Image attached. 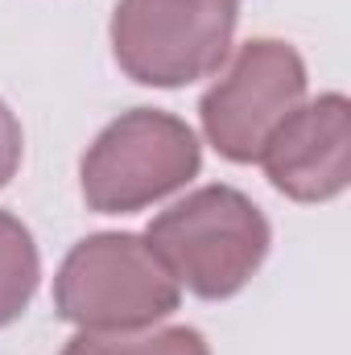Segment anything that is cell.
I'll list each match as a JSON object with an SVG mask.
<instances>
[{
    "instance_id": "obj_7",
    "label": "cell",
    "mask_w": 351,
    "mask_h": 355,
    "mask_svg": "<svg viewBox=\"0 0 351 355\" xmlns=\"http://www.w3.org/2000/svg\"><path fill=\"white\" fill-rule=\"evenodd\" d=\"M37 277H42V265H37V244L29 236V227L0 211V327L17 322L37 289Z\"/></svg>"
},
{
    "instance_id": "obj_4",
    "label": "cell",
    "mask_w": 351,
    "mask_h": 355,
    "mask_svg": "<svg viewBox=\"0 0 351 355\" xmlns=\"http://www.w3.org/2000/svg\"><path fill=\"white\" fill-rule=\"evenodd\" d=\"M198 137L170 112L132 107L112 120L83 157V198L99 215L141 211L198 174Z\"/></svg>"
},
{
    "instance_id": "obj_9",
    "label": "cell",
    "mask_w": 351,
    "mask_h": 355,
    "mask_svg": "<svg viewBox=\"0 0 351 355\" xmlns=\"http://www.w3.org/2000/svg\"><path fill=\"white\" fill-rule=\"evenodd\" d=\"M21 124H17V116L8 112V103L0 99V186H8V178L17 174V166H21Z\"/></svg>"
},
{
    "instance_id": "obj_6",
    "label": "cell",
    "mask_w": 351,
    "mask_h": 355,
    "mask_svg": "<svg viewBox=\"0 0 351 355\" xmlns=\"http://www.w3.org/2000/svg\"><path fill=\"white\" fill-rule=\"evenodd\" d=\"M268 182L298 202L343 194L351 174V107L343 95H323L298 107L257 157Z\"/></svg>"
},
{
    "instance_id": "obj_5",
    "label": "cell",
    "mask_w": 351,
    "mask_h": 355,
    "mask_svg": "<svg viewBox=\"0 0 351 355\" xmlns=\"http://www.w3.org/2000/svg\"><path fill=\"white\" fill-rule=\"evenodd\" d=\"M302 95L306 67L298 50L273 37H257L240 46L232 67L203 95V132L228 162H257L268 137L302 107Z\"/></svg>"
},
{
    "instance_id": "obj_8",
    "label": "cell",
    "mask_w": 351,
    "mask_h": 355,
    "mask_svg": "<svg viewBox=\"0 0 351 355\" xmlns=\"http://www.w3.org/2000/svg\"><path fill=\"white\" fill-rule=\"evenodd\" d=\"M62 355H211V347L194 327H166V331H153V335L83 331L62 347Z\"/></svg>"
},
{
    "instance_id": "obj_3",
    "label": "cell",
    "mask_w": 351,
    "mask_h": 355,
    "mask_svg": "<svg viewBox=\"0 0 351 355\" xmlns=\"http://www.w3.org/2000/svg\"><path fill=\"white\" fill-rule=\"evenodd\" d=\"M236 33V0H120L112 50L128 79L182 87L223 67Z\"/></svg>"
},
{
    "instance_id": "obj_1",
    "label": "cell",
    "mask_w": 351,
    "mask_h": 355,
    "mask_svg": "<svg viewBox=\"0 0 351 355\" xmlns=\"http://www.w3.org/2000/svg\"><path fill=\"white\" fill-rule=\"evenodd\" d=\"M145 244L190 293L219 302L240 293L268 252V219L232 186H203L149 223Z\"/></svg>"
},
{
    "instance_id": "obj_2",
    "label": "cell",
    "mask_w": 351,
    "mask_h": 355,
    "mask_svg": "<svg viewBox=\"0 0 351 355\" xmlns=\"http://www.w3.org/2000/svg\"><path fill=\"white\" fill-rule=\"evenodd\" d=\"M54 306L83 331H145L178 310V281L141 236L103 232L62 261Z\"/></svg>"
}]
</instances>
